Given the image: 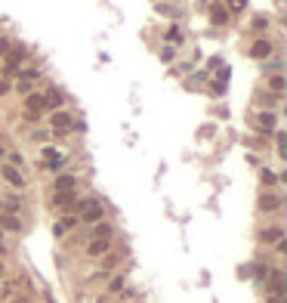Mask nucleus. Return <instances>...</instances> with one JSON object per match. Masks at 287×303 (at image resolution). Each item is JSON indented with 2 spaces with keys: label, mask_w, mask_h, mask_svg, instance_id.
<instances>
[{
  "label": "nucleus",
  "mask_w": 287,
  "mask_h": 303,
  "mask_svg": "<svg viewBox=\"0 0 287 303\" xmlns=\"http://www.w3.org/2000/svg\"><path fill=\"white\" fill-rule=\"evenodd\" d=\"M0 214H16L19 217V210H22V198L19 195H6V198H0Z\"/></svg>",
  "instance_id": "11"
},
{
  "label": "nucleus",
  "mask_w": 287,
  "mask_h": 303,
  "mask_svg": "<svg viewBox=\"0 0 287 303\" xmlns=\"http://www.w3.org/2000/svg\"><path fill=\"white\" fill-rule=\"evenodd\" d=\"M263 183H266V186H275V183H278V176L269 170V167H263Z\"/></svg>",
  "instance_id": "28"
},
{
  "label": "nucleus",
  "mask_w": 287,
  "mask_h": 303,
  "mask_svg": "<svg viewBox=\"0 0 287 303\" xmlns=\"http://www.w3.org/2000/svg\"><path fill=\"white\" fill-rule=\"evenodd\" d=\"M10 90H13V81L10 78H0V96H10Z\"/></svg>",
  "instance_id": "29"
},
{
  "label": "nucleus",
  "mask_w": 287,
  "mask_h": 303,
  "mask_svg": "<svg viewBox=\"0 0 287 303\" xmlns=\"http://www.w3.org/2000/svg\"><path fill=\"white\" fill-rule=\"evenodd\" d=\"M284 238V229L281 226H272V229H263L259 232V241H263V245H275V241H281Z\"/></svg>",
  "instance_id": "14"
},
{
  "label": "nucleus",
  "mask_w": 287,
  "mask_h": 303,
  "mask_svg": "<svg viewBox=\"0 0 287 303\" xmlns=\"http://www.w3.org/2000/svg\"><path fill=\"white\" fill-rule=\"evenodd\" d=\"M10 303H34V300H28V297H13Z\"/></svg>",
  "instance_id": "37"
},
{
  "label": "nucleus",
  "mask_w": 287,
  "mask_h": 303,
  "mask_svg": "<svg viewBox=\"0 0 287 303\" xmlns=\"http://www.w3.org/2000/svg\"><path fill=\"white\" fill-rule=\"evenodd\" d=\"M3 180H6V183H10V186H13V189H25V176H22L19 170H16V167H10V164H6V167H3Z\"/></svg>",
  "instance_id": "13"
},
{
  "label": "nucleus",
  "mask_w": 287,
  "mask_h": 303,
  "mask_svg": "<svg viewBox=\"0 0 287 303\" xmlns=\"http://www.w3.org/2000/svg\"><path fill=\"white\" fill-rule=\"evenodd\" d=\"M74 204H78V195H74V192H56L53 195L56 210H74Z\"/></svg>",
  "instance_id": "4"
},
{
  "label": "nucleus",
  "mask_w": 287,
  "mask_h": 303,
  "mask_svg": "<svg viewBox=\"0 0 287 303\" xmlns=\"http://www.w3.org/2000/svg\"><path fill=\"white\" fill-rule=\"evenodd\" d=\"M256 124H259V130H275V124H278V115L275 112H259L256 115Z\"/></svg>",
  "instance_id": "15"
},
{
  "label": "nucleus",
  "mask_w": 287,
  "mask_h": 303,
  "mask_svg": "<svg viewBox=\"0 0 287 303\" xmlns=\"http://www.w3.org/2000/svg\"><path fill=\"white\" fill-rule=\"evenodd\" d=\"M10 37H0V56H6V53H10Z\"/></svg>",
  "instance_id": "33"
},
{
  "label": "nucleus",
  "mask_w": 287,
  "mask_h": 303,
  "mask_svg": "<svg viewBox=\"0 0 287 303\" xmlns=\"http://www.w3.org/2000/svg\"><path fill=\"white\" fill-rule=\"evenodd\" d=\"M13 291H16V285H13V282H0V300L13 297Z\"/></svg>",
  "instance_id": "25"
},
{
  "label": "nucleus",
  "mask_w": 287,
  "mask_h": 303,
  "mask_svg": "<svg viewBox=\"0 0 287 303\" xmlns=\"http://www.w3.org/2000/svg\"><path fill=\"white\" fill-rule=\"evenodd\" d=\"M71 127H74L71 112H56V115H53V133H62V136H68Z\"/></svg>",
  "instance_id": "2"
},
{
  "label": "nucleus",
  "mask_w": 287,
  "mask_h": 303,
  "mask_svg": "<svg viewBox=\"0 0 287 303\" xmlns=\"http://www.w3.org/2000/svg\"><path fill=\"white\" fill-rule=\"evenodd\" d=\"M253 28H256V31H266L269 28V19H266V16H256V19H253Z\"/></svg>",
  "instance_id": "30"
},
{
  "label": "nucleus",
  "mask_w": 287,
  "mask_h": 303,
  "mask_svg": "<svg viewBox=\"0 0 287 303\" xmlns=\"http://www.w3.org/2000/svg\"><path fill=\"white\" fill-rule=\"evenodd\" d=\"M117 291H124V275H114V279L108 282V294H117Z\"/></svg>",
  "instance_id": "24"
},
{
  "label": "nucleus",
  "mask_w": 287,
  "mask_h": 303,
  "mask_svg": "<svg viewBox=\"0 0 287 303\" xmlns=\"http://www.w3.org/2000/svg\"><path fill=\"white\" fill-rule=\"evenodd\" d=\"M65 164H68V158H56V161H49V167H53V170H62Z\"/></svg>",
  "instance_id": "34"
},
{
  "label": "nucleus",
  "mask_w": 287,
  "mask_h": 303,
  "mask_svg": "<svg viewBox=\"0 0 287 303\" xmlns=\"http://www.w3.org/2000/svg\"><path fill=\"white\" fill-rule=\"evenodd\" d=\"M25 56H28V47H10V53H6V74H10V78H13V74L16 71H19V65L25 62Z\"/></svg>",
  "instance_id": "1"
},
{
  "label": "nucleus",
  "mask_w": 287,
  "mask_h": 303,
  "mask_svg": "<svg viewBox=\"0 0 287 303\" xmlns=\"http://www.w3.org/2000/svg\"><path fill=\"white\" fill-rule=\"evenodd\" d=\"M56 192H74V186H78V176H71V173H62L59 180L53 183Z\"/></svg>",
  "instance_id": "16"
},
{
  "label": "nucleus",
  "mask_w": 287,
  "mask_h": 303,
  "mask_svg": "<svg viewBox=\"0 0 287 303\" xmlns=\"http://www.w3.org/2000/svg\"><path fill=\"white\" fill-rule=\"evenodd\" d=\"M275 251H278V254H287V241H284V238L275 241Z\"/></svg>",
  "instance_id": "36"
},
{
  "label": "nucleus",
  "mask_w": 287,
  "mask_h": 303,
  "mask_svg": "<svg viewBox=\"0 0 287 303\" xmlns=\"http://www.w3.org/2000/svg\"><path fill=\"white\" fill-rule=\"evenodd\" d=\"M161 62H173V47H164L161 50Z\"/></svg>",
  "instance_id": "32"
},
{
  "label": "nucleus",
  "mask_w": 287,
  "mask_h": 303,
  "mask_svg": "<svg viewBox=\"0 0 287 303\" xmlns=\"http://www.w3.org/2000/svg\"><path fill=\"white\" fill-rule=\"evenodd\" d=\"M266 303H284V297H269Z\"/></svg>",
  "instance_id": "39"
},
{
  "label": "nucleus",
  "mask_w": 287,
  "mask_h": 303,
  "mask_svg": "<svg viewBox=\"0 0 287 303\" xmlns=\"http://www.w3.org/2000/svg\"><path fill=\"white\" fill-rule=\"evenodd\" d=\"M44 155L49 158V161H56V158H62V155H59V152H56V149H44Z\"/></svg>",
  "instance_id": "35"
},
{
  "label": "nucleus",
  "mask_w": 287,
  "mask_h": 303,
  "mask_svg": "<svg viewBox=\"0 0 287 303\" xmlns=\"http://www.w3.org/2000/svg\"><path fill=\"white\" fill-rule=\"evenodd\" d=\"M25 108H28L31 115H44V108H47L44 93H28V96H25Z\"/></svg>",
  "instance_id": "7"
},
{
  "label": "nucleus",
  "mask_w": 287,
  "mask_h": 303,
  "mask_svg": "<svg viewBox=\"0 0 287 303\" xmlns=\"http://www.w3.org/2000/svg\"><path fill=\"white\" fill-rule=\"evenodd\" d=\"M207 13H210V22H213L216 28H223V25H229V10H225L223 3H213V6H210Z\"/></svg>",
  "instance_id": "6"
},
{
  "label": "nucleus",
  "mask_w": 287,
  "mask_h": 303,
  "mask_svg": "<svg viewBox=\"0 0 287 303\" xmlns=\"http://www.w3.org/2000/svg\"><path fill=\"white\" fill-rule=\"evenodd\" d=\"M0 254H6V245H3V232H0Z\"/></svg>",
  "instance_id": "38"
},
{
  "label": "nucleus",
  "mask_w": 287,
  "mask_h": 303,
  "mask_svg": "<svg viewBox=\"0 0 287 303\" xmlns=\"http://www.w3.org/2000/svg\"><path fill=\"white\" fill-rule=\"evenodd\" d=\"M16 78H19L22 84H34V81L40 78V71H37V68H25V71H16Z\"/></svg>",
  "instance_id": "20"
},
{
  "label": "nucleus",
  "mask_w": 287,
  "mask_h": 303,
  "mask_svg": "<svg viewBox=\"0 0 287 303\" xmlns=\"http://www.w3.org/2000/svg\"><path fill=\"white\" fill-rule=\"evenodd\" d=\"M44 102H47V108H62V93H59L56 87H49L44 93Z\"/></svg>",
  "instance_id": "18"
},
{
  "label": "nucleus",
  "mask_w": 287,
  "mask_h": 303,
  "mask_svg": "<svg viewBox=\"0 0 287 303\" xmlns=\"http://www.w3.org/2000/svg\"><path fill=\"white\" fill-rule=\"evenodd\" d=\"M269 90H272V93H284V90H287L284 74H272V78H269Z\"/></svg>",
  "instance_id": "19"
},
{
  "label": "nucleus",
  "mask_w": 287,
  "mask_h": 303,
  "mask_svg": "<svg viewBox=\"0 0 287 303\" xmlns=\"http://www.w3.org/2000/svg\"><path fill=\"white\" fill-rule=\"evenodd\" d=\"M263 68H266V71H272V74H278V71L284 68V62H281V59H266Z\"/></svg>",
  "instance_id": "21"
},
{
  "label": "nucleus",
  "mask_w": 287,
  "mask_h": 303,
  "mask_svg": "<svg viewBox=\"0 0 287 303\" xmlns=\"http://www.w3.org/2000/svg\"><path fill=\"white\" fill-rule=\"evenodd\" d=\"M164 40H167V44H182V31H179V28H170V31L164 34Z\"/></svg>",
  "instance_id": "23"
},
{
  "label": "nucleus",
  "mask_w": 287,
  "mask_h": 303,
  "mask_svg": "<svg viewBox=\"0 0 287 303\" xmlns=\"http://www.w3.org/2000/svg\"><path fill=\"white\" fill-rule=\"evenodd\" d=\"M25 164V158H22V152H10V167H16V170H19V167Z\"/></svg>",
  "instance_id": "26"
},
{
  "label": "nucleus",
  "mask_w": 287,
  "mask_h": 303,
  "mask_svg": "<svg viewBox=\"0 0 287 303\" xmlns=\"http://www.w3.org/2000/svg\"><path fill=\"white\" fill-rule=\"evenodd\" d=\"M244 6H247V0H229V6H225V10H229V13H241Z\"/></svg>",
  "instance_id": "27"
},
{
  "label": "nucleus",
  "mask_w": 287,
  "mask_h": 303,
  "mask_svg": "<svg viewBox=\"0 0 287 303\" xmlns=\"http://www.w3.org/2000/svg\"><path fill=\"white\" fill-rule=\"evenodd\" d=\"M210 90H213L216 96H223V93H225V84H223V81H213V84H210Z\"/></svg>",
  "instance_id": "31"
},
{
  "label": "nucleus",
  "mask_w": 287,
  "mask_h": 303,
  "mask_svg": "<svg viewBox=\"0 0 287 303\" xmlns=\"http://www.w3.org/2000/svg\"><path fill=\"white\" fill-rule=\"evenodd\" d=\"M90 238H112V223H105V220L93 223V232H90Z\"/></svg>",
  "instance_id": "17"
},
{
  "label": "nucleus",
  "mask_w": 287,
  "mask_h": 303,
  "mask_svg": "<svg viewBox=\"0 0 287 303\" xmlns=\"http://www.w3.org/2000/svg\"><path fill=\"white\" fill-rule=\"evenodd\" d=\"M112 251V238H90L87 241V257H105Z\"/></svg>",
  "instance_id": "3"
},
{
  "label": "nucleus",
  "mask_w": 287,
  "mask_h": 303,
  "mask_svg": "<svg viewBox=\"0 0 287 303\" xmlns=\"http://www.w3.org/2000/svg\"><path fill=\"white\" fill-rule=\"evenodd\" d=\"M278 207H281V198L278 195H272V192H263V195H259V210H263V214H272Z\"/></svg>",
  "instance_id": "10"
},
{
  "label": "nucleus",
  "mask_w": 287,
  "mask_h": 303,
  "mask_svg": "<svg viewBox=\"0 0 287 303\" xmlns=\"http://www.w3.org/2000/svg\"><path fill=\"white\" fill-rule=\"evenodd\" d=\"M74 226H78V217L68 214V217H62V220H59V223L53 226V235H56V238H62V235L68 232V229H74Z\"/></svg>",
  "instance_id": "12"
},
{
  "label": "nucleus",
  "mask_w": 287,
  "mask_h": 303,
  "mask_svg": "<svg viewBox=\"0 0 287 303\" xmlns=\"http://www.w3.org/2000/svg\"><path fill=\"white\" fill-rule=\"evenodd\" d=\"M3 275H6V266H3V263H0V282H3Z\"/></svg>",
  "instance_id": "40"
},
{
  "label": "nucleus",
  "mask_w": 287,
  "mask_h": 303,
  "mask_svg": "<svg viewBox=\"0 0 287 303\" xmlns=\"http://www.w3.org/2000/svg\"><path fill=\"white\" fill-rule=\"evenodd\" d=\"M198 3H210V0H198Z\"/></svg>",
  "instance_id": "42"
},
{
  "label": "nucleus",
  "mask_w": 287,
  "mask_h": 303,
  "mask_svg": "<svg viewBox=\"0 0 287 303\" xmlns=\"http://www.w3.org/2000/svg\"><path fill=\"white\" fill-rule=\"evenodd\" d=\"M250 56L253 59H269V56H272V40H269V37H256V40H253V47H250Z\"/></svg>",
  "instance_id": "5"
},
{
  "label": "nucleus",
  "mask_w": 287,
  "mask_h": 303,
  "mask_svg": "<svg viewBox=\"0 0 287 303\" xmlns=\"http://www.w3.org/2000/svg\"><path fill=\"white\" fill-rule=\"evenodd\" d=\"M0 232H22V220L16 214H0Z\"/></svg>",
  "instance_id": "9"
},
{
  "label": "nucleus",
  "mask_w": 287,
  "mask_h": 303,
  "mask_svg": "<svg viewBox=\"0 0 287 303\" xmlns=\"http://www.w3.org/2000/svg\"><path fill=\"white\" fill-rule=\"evenodd\" d=\"M266 291H269V297H284V272H272Z\"/></svg>",
  "instance_id": "8"
},
{
  "label": "nucleus",
  "mask_w": 287,
  "mask_h": 303,
  "mask_svg": "<svg viewBox=\"0 0 287 303\" xmlns=\"http://www.w3.org/2000/svg\"><path fill=\"white\" fill-rule=\"evenodd\" d=\"M28 139H31V142H47V139H49V130H44V127H40V130H31Z\"/></svg>",
  "instance_id": "22"
},
{
  "label": "nucleus",
  "mask_w": 287,
  "mask_h": 303,
  "mask_svg": "<svg viewBox=\"0 0 287 303\" xmlns=\"http://www.w3.org/2000/svg\"><path fill=\"white\" fill-rule=\"evenodd\" d=\"M96 303H108V300H105V297H102V300H96Z\"/></svg>",
  "instance_id": "41"
}]
</instances>
